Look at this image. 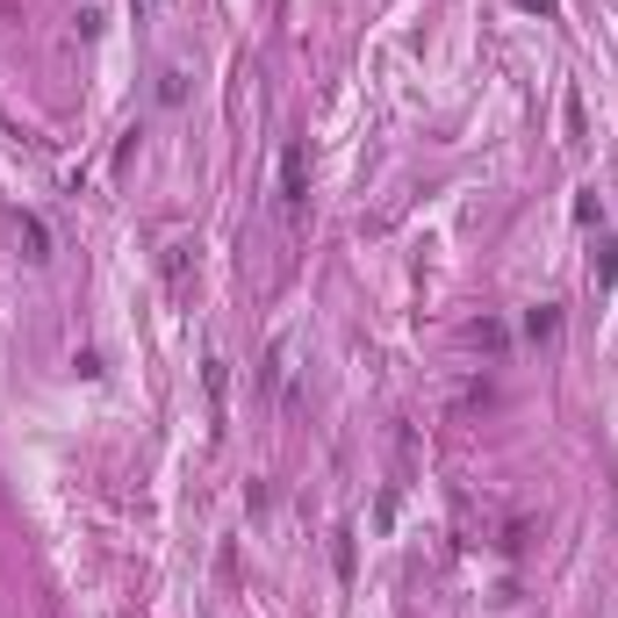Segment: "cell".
Here are the masks:
<instances>
[{"label":"cell","mask_w":618,"mask_h":618,"mask_svg":"<svg viewBox=\"0 0 618 618\" xmlns=\"http://www.w3.org/2000/svg\"><path fill=\"white\" fill-rule=\"evenodd\" d=\"M518 8H525V14H547V22H554V14H561V0H518Z\"/></svg>","instance_id":"8992f818"},{"label":"cell","mask_w":618,"mask_h":618,"mask_svg":"<svg viewBox=\"0 0 618 618\" xmlns=\"http://www.w3.org/2000/svg\"><path fill=\"white\" fill-rule=\"evenodd\" d=\"M130 8H138V14H144V8H152V0H130Z\"/></svg>","instance_id":"52a82bcc"},{"label":"cell","mask_w":618,"mask_h":618,"mask_svg":"<svg viewBox=\"0 0 618 618\" xmlns=\"http://www.w3.org/2000/svg\"><path fill=\"white\" fill-rule=\"evenodd\" d=\"M525 338H533V345L561 338V303H533V310H525Z\"/></svg>","instance_id":"7a4b0ae2"},{"label":"cell","mask_w":618,"mask_h":618,"mask_svg":"<svg viewBox=\"0 0 618 618\" xmlns=\"http://www.w3.org/2000/svg\"><path fill=\"white\" fill-rule=\"evenodd\" d=\"M590 281H597V288H611V281H618V245H611V237H597V260H590Z\"/></svg>","instance_id":"3957f363"},{"label":"cell","mask_w":618,"mask_h":618,"mask_svg":"<svg viewBox=\"0 0 618 618\" xmlns=\"http://www.w3.org/2000/svg\"><path fill=\"white\" fill-rule=\"evenodd\" d=\"M22 245H29V260H51V231H43V216H22Z\"/></svg>","instance_id":"277c9868"},{"label":"cell","mask_w":618,"mask_h":618,"mask_svg":"<svg viewBox=\"0 0 618 618\" xmlns=\"http://www.w3.org/2000/svg\"><path fill=\"white\" fill-rule=\"evenodd\" d=\"M475 345H482V353H504V324H489V316H482V324H475Z\"/></svg>","instance_id":"5b68a950"},{"label":"cell","mask_w":618,"mask_h":618,"mask_svg":"<svg viewBox=\"0 0 618 618\" xmlns=\"http://www.w3.org/2000/svg\"><path fill=\"white\" fill-rule=\"evenodd\" d=\"M281 209H288V223H303L310 209V144L288 138V152H281Z\"/></svg>","instance_id":"6da1fadb"}]
</instances>
